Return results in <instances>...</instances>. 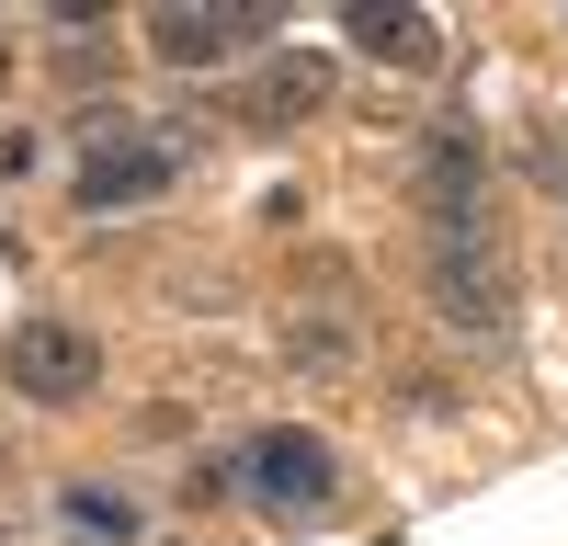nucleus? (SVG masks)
<instances>
[{
	"instance_id": "1",
	"label": "nucleus",
	"mask_w": 568,
	"mask_h": 546,
	"mask_svg": "<svg viewBox=\"0 0 568 546\" xmlns=\"http://www.w3.org/2000/svg\"><path fill=\"white\" fill-rule=\"evenodd\" d=\"M240 501H262L273 524H307V513L342 501V455H329L318 433H296V422H273V433L240 444Z\"/></svg>"
},
{
	"instance_id": "2",
	"label": "nucleus",
	"mask_w": 568,
	"mask_h": 546,
	"mask_svg": "<svg viewBox=\"0 0 568 546\" xmlns=\"http://www.w3.org/2000/svg\"><path fill=\"white\" fill-rule=\"evenodd\" d=\"M409 194H420V228H433V240H500V228H489V149H478L466 125H433V136H420Z\"/></svg>"
},
{
	"instance_id": "3",
	"label": "nucleus",
	"mask_w": 568,
	"mask_h": 546,
	"mask_svg": "<svg viewBox=\"0 0 568 546\" xmlns=\"http://www.w3.org/2000/svg\"><path fill=\"white\" fill-rule=\"evenodd\" d=\"M0 376H12V398H34V410H80L103 387V342H91L80 318H12Z\"/></svg>"
},
{
	"instance_id": "4",
	"label": "nucleus",
	"mask_w": 568,
	"mask_h": 546,
	"mask_svg": "<svg viewBox=\"0 0 568 546\" xmlns=\"http://www.w3.org/2000/svg\"><path fill=\"white\" fill-rule=\"evenodd\" d=\"M420 296H433L444 331H511V262H500V240H433Z\"/></svg>"
},
{
	"instance_id": "5",
	"label": "nucleus",
	"mask_w": 568,
	"mask_h": 546,
	"mask_svg": "<svg viewBox=\"0 0 568 546\" xmlns=\"http://www.w3.org/2000/svg\"><path fill=\"white\" fill-rule=\"evenodd\" d=\"M171 182H182V149H171V136H114V149L80 160L69 205H80V216H136V205H160Z\"/></svg>"
},
{
	"instance_id": "6",
	"label": "nucleus",
	"mask_w": 568,
	"mask_h": 546,
	"mask_svg": "<svg viewBox=\"0 0 568 546\" xmlns=\"http://www.w3.org/2000/svg\"><path fill=\"white\" fill-rule=\"evenodd\" d=\"M262 34H273L262 0H240V12H182V0H171V12H149V58H171V69H227V58L262 46Z\"/></svg>"
},
{
	"instance_id": "7",
	"label": "nucleus",
	"mask_w": 568,
	"mask_h": 546,
	"mask_svg": "<svg viewBox=\"0 0 568 546\" xmlns=\"http://www.w3.org/2000/svg\"><path fill=\"white\" fill-rule=\"evenodd\" d=\"M318 103H329V58H307V46H296V58H273V69L251 80L240 114H251V125H307Z\"/></svg>"
},
{
	"instance_id": "8",
	"label": "nucleus",
	"mask_w": 568,
	"mask_h": 546,
	"mask_svg": "<svg viewBox=\"0 0 568 546\" xmlns=\"http://www.w3.org/2000/svg\"><path fill=\"white\" fill-rule=\"evenodd\" d=\"M342 34L364 46V58H387V69H444V34L420 23V12H387V0H364Z\"/></svg>"
},
{
	"instance_id": "9",
	"label": "nucleus",
	"mask_w": 568,
	"mask_h": 546,
	"mask_svg": "<svg viewBox=\"0 0 568 546\" xmlns=\"http://www.w3.org/2000/svg\"><path fill=\"white\" fill-rule=\"evenodd\" d=\"M284 364H296V376H342L353 331H342V318H284Z\"/></svg>"
},
{
	"instance_id": "10",
	"label": "nucleus",
	"mask_w": 568,
	"mask_h": 546,
	"mask_svg": "<svg viewBox=\"0 0 568 546\" xmlns=\"http://www.w3.org/2000/svg\"><path fill=\"white\" fill-rule=\"evenodd\" d=\"M58 513H69L80 535H114V546H136V501H125V489H91V478H80V489L58 501Z\"/></svg>"
},
{
	"instance_id": "11",
	"label": "nucleus",
	"mask_w": 568,
	"mask_h": 546,
	"mask_svg": "<svg viewBox=\"0 0 568 546\" xmlns=\"http://www.w3.org/2000/svg\"><path fill=\"white\" fill-rule=\"evenodd\" d=\"M0 69H12V46H0Z\"/></svg>"
}]
</instances>
